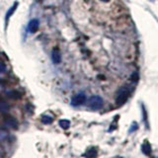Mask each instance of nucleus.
I'll return each instance as SVG.
<instances>
[{
	"mask_svg": "<svg viewBox=\"0 0 158 158\" xmlns=\"http://www.w3.org/2000/svg\"><path fill=\"white\" fill-rule=\"evenodd\" d=\"M131 94V88L128 85H123L118 90L116 94V98H115V103L118 107L123 106V104H126L127 101L130 99Z\"/></svg>",
	"mask_w": 158,
	"mask_h": 158,
	"instance_id": "f257e3e1",
	"label": "nucleus"
},
{
	"mask_svg": "<svg viewBox=\"0 0 158 158\" xmlns=\"http://www.w3.org/2000/svg\"><path fill=\"white\" fill-rule=\"evenodd\" d=\"M104 105V101L100 96H92L88 100V107L92 110H100Z\"/></svg>",
	"mask_w": 158,
	"mask_h": 158,
	"instance_id": "f03ea898",
	"label": "nucleus"
},
{
	"mask_svg": "<svg viewBox=\"0 0 158 158\" xmlns=\"http://www.w3.org/2000/svg\"><path fill=\"white\" fill-rule=\"evenodd\" d=\"M86 102V95L84 93H78L74 95L71 99V105L74 107L81 106Z\"/></svg>",
	"mask_w": 158,
	"mask_h": 158,
	"instance_id": "7ed1b4c3",
	"label": "nucleus"
},
{
	"mask_svg": "<svg viewBox=\"0 0 158 158\" xmlns=\"http://www.w3.org/2000/svg\"><path fill=\"white\" fill-rule=\"evenodd\" d=\"M39 27H40V21L38 19H33V20L30 21L28 29H29V31L31 33H36L38 31Z\"/></svg>",
	"mask_w": 158,
	"mask_h": 158,
	"instance_id": "20e7f679",
	"label": "nucleus"
},
{
	"mask_svg": "<svg viewBox=\"0 0 158 158\" xmlns=\"http://www.w3.org/2000/svg\"><path fill=\"white\" fill-rule=\"evenodd\" d=\"M52 59L54 64H58L61 61V54L57 48H54L52 52Z\"/></svg>",
	"mask_w": 158,
	"mask_h": 158,
	"instance_id": "39448f33",
	"label": "nucleus"
},
{
	"mask_svg": "<svg viewBox=\"0 0 158 158\" xmlns=\"http://www.w3.org/2000/svg\"><path fill=\"white\" fill-rule=\"evenodd\" d=\"M141 150H142V152L144 153L145 155H147V156H150L151 155V153H152V147L150 145V143L148 142L147 140H145L144 142L142 143Z\"/></svg>",
	"mask_w": 158,
	"mask_h": 158,
	"instance_id": "423d86ee",
	"label": "nucleus"
},
{
	"mask_svg": "<svg viewBox=\"0 0 158 158\" xmlns=\"http://www.w3.org/2000/svg\"><path fill=\"white\" fill-rule=\"evenodd\" d=\"M5 123H6L7 127H12V128H14V130L18 128V122L15 118H12V117L6 118H5Z\"/></svg>",
	"mask_w": 158,
	"mask_h": 158,
	"instance_id": "0eeeda50",
	"label": "nucleus"
},
{
	"mask_svg": "<svg viewBox=\"0 0 158 158\" xmlns=\"http://www.w3.org/2000/svg\"><path fill=\"white\" fill-rule=\"evenodd\" d=\"M141 114H142V121L144 123V126L146 128H149V122H148V114L147 110L145 109L144 105L141 104Z\"/></svg>",
	"mask_w": 158,
	"mask_h": 158,
	"instance_id": "6e6552de",
	"label": "nucleus"
},
{
	"mask_svg": "<svg viewBox=\"0 0 158 158\" xmlns=\"http://www.w3.org/2000/svg\"><path fill=\"white\" fill-rule=\"evenodd\" d=\"M18 5H19L18 2H15V3L13 4V6L10 7V9L7 11V13H6V17H5V21H6V23L8 22L9 18L13 15V13H14L15 11H16V8L18 7Z\"/></svg>",
	"mask_w": 158,
	"mask_h": 158,
	"instance_id": "1a4fd4ad",
	"label": "nucleus"
},
{
	"mask_svg": "<svg viewBox=\"0 0 158 158\" xmlns=\"http://www.w3.org/2000/svg\"><path fill=\"white\" fill-rule=\"evenodd\" d=\"M58 125L61 128H63V130H67V128H69V127H70V122L66 120V118H62V120H59Z\"/></svg>",
	"mask_w": 158,
	"mask_h": 158,
	"instance_id": "9d476101",
	"label": "nucleus"
},
{
	"mask_svg": "<svg viewBox=\"0 0 158 158\" xmlns=\"http://www.w3.org/2000/svg\"><path fill=\"white\" fill-rule=\"evenodd\" d=\"M10 110V106L8 105V103L4 101H0V112L5 114Z\"/></svg>",
	"mask_w": 158,
	"mask_h": 158,
	"instance_id": "9b49d317",
	"label": "nucleus"
},
{
	"mask_svg": "<svg viewBox=\"0 0 158 158\" xmlns=\"http://www.w3.org/2000/svg\"><path fill=\"white\" fill-rule=\"evenodd\" d=\"M53 122V118L52 116H48V115H44L42 117V123H44V125H49Z\"/></svg>",
	"mask_w": 158,
	"mask_h": 158,
	"instance_id": "f8f14e48",
	"label": "nucleus"
},
{
	"mask_svg": "<svg viewBox=\"0 0 158 158\" xmlns=\"http://www.w3.org/2000/svg\"><path fill=\"white\" fill-rule=\"evenodd\" d=\"M85 156H87V157H95V156H97L96 148H90V149H88L87 152L85 153Z\"/></svg>",
	"mask_w": 158,
	"mask_h": 158,
	"instance_id": "ddd939ff",
	"label": "nucleus"
},
{
	"mask_svg": "<svg viewBox=\"0 0 158 158\" xmlns=\"http://www.w3.org/2000/svg\"><path fill=\"white\" fill-rule=\"evenodd\" d=\"M138 128V125H137V123L135 122H133L131 125V127H130V130H128V132H133V131H135Z\"/></svg>",
	"mask_w": 158,
	"mask_h": 158,
	"instance_id": "4468645a",
	"label": "nucleus"
},
{
	"mask_svg": "<svg viewBox=\"0 0 158 158\" xmlns=\"http://www.w3.org/2000/svg\"><path fill=\"white\" fill-rule=\"evenodd\" d=\"M6 69H7L6 65H5L4 63L0 62V73H4L5 71H6Z\"/></svg>",
	"mask_w": 158,
	"mask_h": 158,
	"instance_id": "2eb2a0df",
	"label": "nucleus"
},
{
	"mask_svg": "<svg viewBox=\"0 0 158 158\" xmlns=\"http://www.w3.org/2000/svg\"><path fill=\"white\" fill-rule=\"evenodd\" d=\"M101 1H102V2H109L110 0H101Z\"/></svg>",
	"mask_w": 158,
	"mask_h": 158,
	"instance_id": "dca6fc26",
	"label": "nucleus"
}]
</instances>
